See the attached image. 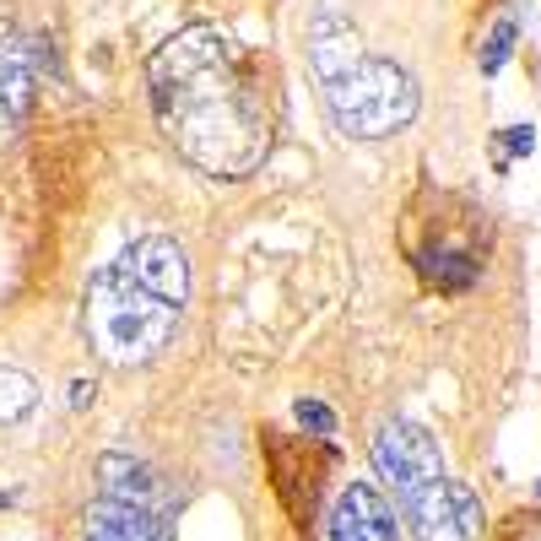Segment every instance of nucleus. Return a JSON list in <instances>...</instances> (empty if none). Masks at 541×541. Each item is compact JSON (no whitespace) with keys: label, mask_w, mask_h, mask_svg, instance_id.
Here are the masks:
<instances>
[{"label":"nucleus","mask_w":541,"mask_h":541,"mask_svg":"<svg viewBox=\"0 0 541 541\" xmlns=\"http://www.w3.org/2000/svg\"><path fill=\"white\" fill-rule=\"evenodd\" d=\"M157 130L184 163L211 179H244L266 163L276 136L271 82L239 38L222 28H184L147 60Z\"/></svg>","instance_id":"nucleus-1"},{"label":"nucleus","mask_w":541,"mask_h":541,"mask_svg":"<svg viewBox=\"0 0 541 541\" xmlns=\"http://www.w3.org/2000/svg\"><path fill=\"white\" fill-rule=\"evenodd\" d=\"M179 331V303L147 293L120 266L98 271L87 282V341L114 368L152 363Z\"/></svg>","instance_id":"nucleus-2"},{"label":"nucleus","mask_w":541,"mask_h":541,"mask_svg":"<svg viewBox=\"0 0 541 541\" xmlns=\"http://www.w3.org/2000/svg\"><path fill=\"white\" fill-rule=\"evenodd\" d=\"M325 109H331L341 136H352V141L395 136L401 125L417 120V76L401 60L363 55L341 82L325 87Z\"/></svg>","instance_id":"nucleus-3"},{"label":"nucleus","mask_w":541,"mask_h":541,"mask_svg":"<svg viewBox=\"0 0 541 541\" xmlns=\"http://www.w3.org/2000/svg\"><path fill=\"white\" fill-rule=\"evenodd\" d=\"M374 471L385 477V487L406 509L412 498L428 493L433 482H444V455H439L428 428H417V422H406V417H390L385 428L374 433Z\"/></svg>","instance_id":"nucleus-4"},{"label":"nucleus","mask_w":541,"mask_h":541,"mask_svg":"<svg viewBox=\"0 0 541 541\" xmlns=\"http://www.w3.org/2000/svg\"><path fill=\"white\" fill-rule=\"evenodd\" d=\"M406 520H412L417 541H471L482 531V504L466 482H433L422 498L406 504Z\"/></svg>","instance_id":"nucleus-5"},{"label":"nucleus","mask_w":541,"mask_h":541,"mask_svg":"<svg viewBox=\"0 0 541 541\" xmlns=\"http://www.w3.org/2000/svg\"><path fill=\"white\" fill-rule=\"evenodd\" d=\"M114 266H120L130 282H141L147 293L179 303V309H184V298H190V260H184V249L174 239H163V233L136 239L120 260H114Z\"/></svg>","instance_id":"nucleus-6"},{"label":"nucleus","mask_w":541,"mask_h":541,"mask_svg":"<svg viewBox=\"0 0 541 541\" xmlns=\"http://www.w3.org/2000/svg\"><path fill=\"white\" fill-rule=\"evenodd\" d=\"M358 60H363V38L352 28V17L341 11V0H320V11L309 17V71L320 76V87H331Z\"/></svg>","instance_id":"nucleus-7"},{"label":"nucleus","mask_w":541,"mask_h":541,"mask_svg":"<svg viewBox=\"0 0 541 541\" xmlns=\"http://www.w3.org/2000/svg\"><path fill=\"white\" fill-rule=\"evenodd\" d=\"M331 541H395V509L374 482H347L331 509Z\"/></svg>","instance_id":"nucleus-8"},{"label":"nucleus","mask_w":541,"mask_h":541,"mask_svg":"<svg viewBox=\"0 0 541 541\" xmlns=\"http://www.w3.org/2000/svg\"><path fill=\"white\" fill-rule=\"evenodd\" d=\"M82 541H168V520H157L141 504H120V498H98L82 514Z\"/></svg>","instance_id":"nucleus-9"},{"label":"nucleus","mask_w":541,"mask_h":541,"mask_svg":"<svg viewBox=\"0 0 541 541\" xmlns=\"http://www.w3.org/2000/svg\"><path fill=\"white\" fill-rule=\"evenodd\" d=\"M98 487H103V498H120V504L152 509V471L141 466L136 455H120V450L103 455L98 460Z\"/></svg>","instance_id":"nucleus-10"},{"label":"nucleus","mask_w":541,"mask_h":541,"mask_svg":"<svg viewBox=\"0 0 541 541\" xmlns=\"http://www.w3.org/2000/svg\"><path fill=\"white\" fill-rule=\"evenodd\" d=\"M28 98H33L28 55H17V49H0V130L28 114Z\"/></svg>","instance_id":"nucleus-11"},{"label":"nucleus","mask_w":541,"mask_h":541,"mask_svg":"<svg viewBox=\"0 0 541 541\" xmlns=\"http://www.w3.org/2000/svg\"><path fill=\"white\" fill-rule=\"evenodd\" d=\"M38 406V385L22 368H0V422H17Z\"/></svg>","instance_id":"nucleus-12"},{"label":"nucleus","mask_w":541,"mask_h":541,"mask_svg":"<svg viewBox=\"0 0 541 541\" xmlns=\"http://www.w3.org/2000/svg\"><path fill=\"white\" fill-rule=\"evenodd\" d=\"M514 38H520V28L504 17V22L493 28V38H487V49H482V76H498V71H504L509 55H514Z\"/></svg>","instance_id":"nucleus-13"},{"label":"nucleus","mask_w":541,"mask_h":541,"mask_svg":"<svg viewBox=\"0 0 541 541\" xmlns=\"http://www.w3.org/2000/svg\"><path fill=\"white\" fill-rule=\"evenodd\" d=\"M293 417H298L309 433H320V439H331V433H336V417H331V406H320V401H298V406H293Z\"/></svg>","instance_id":"nucleus-14"},{"label":"nucleus","mask_w":541,"mask_h":541,"mask_svg":"<svg viewBox=\"0 0 541 541\" xmlns=\"http://www.w3.org/2000/svg\"><path fill=\"white\" fill-rule=\"evenodd\" d=\"M498 141H504V163H509V157H531L536 152V130L531 125H509Z\"/></svg>","instance_id":"nucleus-15"},{"label":"nucleus","mask_w":541,"mask_h":541,"mask_svg":"<svg viewBox=\"0 0 541 541\" xmlns=\"http://www.w3.org/2000/svg\"><path fill=\"white\" fill-rule=\"evenodd\" d=\"M520 541H541V520H531V525H520Z\"/></svg>","instance_id":"nucleus-16"},{"label":"nucleus","mask_w":541,"mask_h":541,"mask_svg":"<svg viewBox=\"0 0 541 541\" xmlns=\"http://www.w3.org/2000/svg\"><path fill=\"white\" fill-rule=\"evenodd\" d=\"M6 504H11V493H0V509H6Z\"/></svg>","instance_id":"nucleus-17"},{"label":"nucleus","mask_w":541,"mask_h":541,"mask_svg":"<svg viewBox=\"0 0 541 541\" xmlns=\"http://www.w3.org/2000/svg\"><path fill=\"white\" fill-rule=\"evenodd\" d=\"M536 498H541V482H536Z\"/></svg>","instance_id":"nucleus-18"}]
</instances>
